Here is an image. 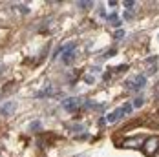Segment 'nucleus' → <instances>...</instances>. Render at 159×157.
Here are the masks:
<instances>
[{
	"instance_id": "1",
	"label": "nucleus",
	"mask_w": 159,
	"mask_h": 157,
	"mask_svg": "<svg viewBox=\"0 0 159 157\" xmlns=\"http://www.w3.org/2000/svg\"><path fill=\"white\" fill-rule=\"evenodd\" d=\"M132 102H126L125 106H121V108H117V111H111L110 115L106 117V123H115V121H121L125 115H128V113H132Z\"/></svg>"
},
{
	"instance_id": "2",
	"label": "nucleus",
	"mask_w": 159,
	"mask_h": 157,
	"mask_svg": "<svg viewBox=\"0 0 159 157\" xmlns=\"http://www.w3.org/2000/svg\"><path fill=\"white\" fill-rule=\"evenodd\" d=\"M84 102H86V101H84L82 97H70V99L62 101V108L66 111H75V110H80V106H82Z\"/></svg>"
},
{
	"instance_id": "3",
	"label": "nucleus",
	"mask_w": 159,
	"mask_h": 157,
	"mask_svg": "<svg viewBox=\"0 0 159 157\" xmlns=\"http://www.w3.org/2000/svg\"><path fill=\"white\" fill-rule=\"evenodd\" d=\"M159 148V137H148L146 139V144H144V152L148 154V155H156V152H157Z\"/></svg>"
},
{
	"instance_id": "4",
	"label": "nucleus",
	"mask_w": 159,
	"mask_h": 157,
	"mask_svg": "<svg viewBox=\"0 0 159 157\" xmlns=\"http://www.w3.org/2000/svg\"><path fill=\"white\" fill-rule=\"evenodd\" d=\"M16 108V102L15 101H7V102H4L2 106H0V115L2 117H7V115H11Z\"/></svg>"
},
{
	"instance_id": "5",
	"label": "nucleus",
	"mask_w": 159,
	"mask_h": 157,
	"mask_svg": "<svg viewBox=\"0 0 159 157\" xmlns=\"http://www.w3.org/2000/svg\"><path fill=\"white\" fill-rule=\"evenodd\" d=\"M144 84H146V75H137V77L134 78L132 82H128V86L134 90V92H137V90H141Z\"/></svg>"
},
{
	"instance_id": "6",
	"label": "nucleus",
	"mask_w": 159,
	"mask_h": 157,
	"mask_svg": "<svg viewBox=\"0 0 159 157\" xmlns=\"http://www.w3.org/2000/svg\"><path fill=\"white\" fill-rule=\"evenodd\" d=\"M143 141H144L143 137H134L132 141H125L121 146H125V148H130V146H132V148H139V146L143 144Z\"/></svg>"
},
{
	"instance_id": "7",
	"label": "nucleus",
	"mask_w": 159,
	"mask_h": 157,
	"mask_svg": "<svg viewBox=\"0 0 159 157\" xmlns=\"http://www.w3.org/2000/svg\"><path fill=\"white\" fill-rule=\"evenodd\" d=\"M143 102H144V97L143 95H139V97H135V99L132 101V108H134V110H135V108H141Z\"/></svg>"
},
{
	"instance_id": "8",
	"label": "nucleus",
	"mask_w": 159,
	"mask_h": 157,
	"mask_svg": "<svg viewBox=\"0 0 159 157\" xmlns=\"http://www.w3.org/2000/svg\"><path fill=\"white\" fill-rule=\"evenodd\" d=\"M51 93H53V88H51V84H48L42 92H39V95H37V97H51Z\"/></svg>"
},
{
	"instance_id": "9",
	"label": "nucleus",
	"mask_w": 159,
	"mask_h": 157,
	"mask_svg": "<svg viewBox=\"0 0 159 157\" xmlns=\"http://www.w3.org/2000/svg\"><path fill=\"white\" fill-rule=\"evenodd\" d=\"M108 22H110L111 26H121V20H119L117 13H111V15L108 16Z\"/></svg>"
},
{
	"instance_id": "10",
	"label": "nucleus",
	"mask_w": 159,
	"mask_h": 157,
	"mask_svg": "<svg viewBox=\"0 0 159 157\" xmlns=\"http://www.w3.org/2000/svg\"><path fill=\"white\" fill-rule=\"evenodd\" d=\"M111 55H115V49H110L106 55H99V61H104V59H108V57H111Z\"/></svg>"
},
{
	"instance_id": "11",
	"label": "nucleus",
	"mask_w": 159,
	"mask_h": 157,
	"mask_svg": "<svg viewBox=\"0 0 159 157\" xmlns=\"http://www.w3.org/2000/svg\"><path fill=\"white\" fill-rule=\"evenodd\" d=\"M123 37H125V31H123V29H119V31L113 33V38H115V40H121Z\"/></svg>"
},
{
	"instance_id": "12",
	"label": "nucleus",
	"mask_w": 159,
	"mask_h": 157,
	"mask_svg": "<svg viewBox=\"0 0 159 157\" xmlns=\"http://www.w3.org/2000/svg\"><path fill=\"white\" fill-rule=\"evenodd\" d=\"M84 82H86V84H93V82H95V78L92 77V75H86V77H84Z\"/></svg>"
},
{
	"instance_id": "13",
	"label": "nucleus",
	"mask_w": 159,
	"mask_h": 157,
	"mask_svg": "<svg viewBox=\"0 0 159 157\" xmlns=\"http://www.w3.org/2000/svg\"><path fill=\"white\" fill-rule=\"evenodd\" d=\"M77 6H80V7H90V6H93V2H77Z\"/></svg>"
},
{
	"instance_id": "14",
	"label": "nucleus",
	"mask_w": 159,
	"mask_h": 157,
	"mask_svg": "<svg viewBox=\"0 0 159 157\" xmlns=\"http://www.w3.org/2000/svg\"><path fill=\"white\" fill-rule=\"evenodd\" d=\"M39 128H40V123H39V121L31 123V130H39Z\"/></svg>"
},
{
	"instance_id": "15",
	"label": "nucleus",
	"mask_w": 159,
	"mask_h": 157,
	"mask_svg": "<svg viewBox=\"0 0 159 157\" xmlns=\"http://www.w3.org/2000/svg\"><path fill=\"white\" fill-rule=\"evenodd\" d=\"M125 6H126L128 9H132V7L135 6V2H130V0H126V2H125Z\"/></svg>"
},
{
	"instance_id": "16",
	"label": "nucleus",
	"mask_w": 159,
	"mask_h": 157,
	"mask_svg": "<svg viewBox=\"0 0 159 157\" xmlns=\"http://www.w3.org/2000/svg\"><path fill=\"white\" fill-rule=\"evenodd\" d=\"M132 16H134V15H132L130 11H126V13H125V18H126V20H132Z\"/></svg>"
},
{
	"instance_id": "17",
	"label": "nucleus",
	"mask_w": 159,
	"mask_h": 157,
	"mask_svg": "<svg viewBox=\"0 0 159 157\" xmlns=\"http://www.w3.org/2000/svg\"><path fill=\"white\" fill-rule=\"evenodd\" d=\"M2 70H4V68H2V64H0V71H2Z\"/></svg>"
}]
</instances>
